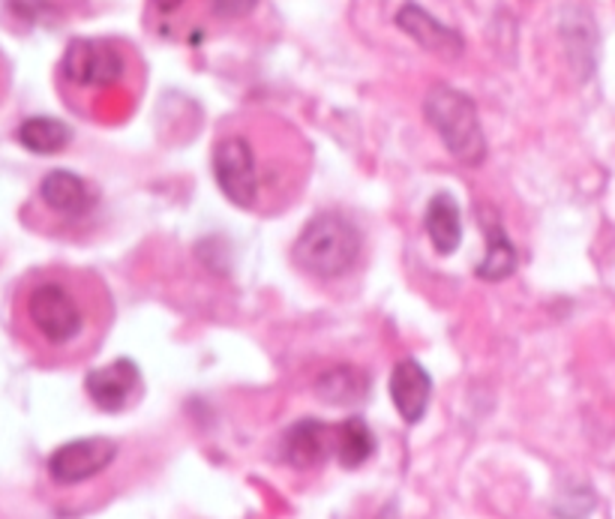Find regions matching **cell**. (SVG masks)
I'll return each instance as SVG.
<instances>
[{"label":"cell","mask_w":615,"mask_h":519,"mask_svg":"<svg viewBox=\"0 0 615 519\" xmlns=\"http://www.w3.org/2000/svg\"><path fill=\"white\" fill-rule=\"evenodd\" d=\"M334 453V426L322 421H301L282 436V460L291 469H315Z\"/></svg>","instance_id":"11"},{"label":"cell","mask_w":615,"mask_h":519,"mask_svg":"<svg viewBox=\"0 0 615 519\" xmlns=\"http://www.w3.org/2000/svg\"><path fill=\"white\" fill-rule=\"evenodd\" d=\"M423 228L430 235L432 249L439 256H451L463 244V216H460V204L451 192H439L432 196L423 213Z\"/></svg>","instance_id":"12"},{"label":"cell","mask_w":615,"mask_h":519,"mask_svg":"<svg viewBox=\"0 0 615 519\" xmlns=\"http://www.w3.org/2000/svg\"><path fill=\"white\" fill-rule=\"evenodd\" d=\"M112 319V295L88 271H36L15 295V331L43 361H82L100 349Z\"/></svg>","instance_id":"1"},{"label":"cell","mask_w":615,"mask_h":519,"mask_svg":"<svg viewBox=\"0 0 615 519\" xmlns=\"http://www.w3.org/2000/svg\"><path fill=\"white\" fill-rule=\"evenodd\" d=\"M15 139H19V144L27 148L31 154L51 156L67 151L72 132L70 127L58 118H27L22 127L15 130Z\"/></svg>","instance_id":"15"},{"label":"cell","mask_w":615,"mask_h":519,"mask_svg":"<svg viewBox=\"0 0 615 519\" xmlns=\"http://www.w3.org/2000/svg\"><path fill=\"white\" fill-rule=\"evenodd\" d=\"M315 397L330 402V405H358L370 393V376L358 366H330L322 376L315 378Z\"/></svg>","instance_id":"13"},{"label":"cell","mask_w":615,"mask_h":519,"mask_svg":"<svg viewBox=\"0 0 615 519\" xmlns=\"http://www.w3.org/2000/svg\"><path fill=\"white\" fill-rule=\"evenodd\" d=\"M184 3H186V0H151V7L160 12V15H175V12L181 10Z\"/></svg>","instance_id":"18"},{"label":"cell","mask_w":615,"mask_h":519,"mask_svg":"<svg viewBox=\"0 0 615 519\" xmlns=\"http://www.w3.org/2000/svg\"><path fill=\"white\" fill-rule=\"evenodd\" d=\"M117 457V441L103 436L93 438H76L60 445L51 457H48V474L55 484L76 486L91 481L96 474H103Z\"/></svg>","instance_id":"6"},{"label":"cell","mask_w":615,"mask_h":519,"mask_svg":"<svg viewBox=\"0 0 615 519\" xmlns=\"http://www.w3.org/2000/svg\"><path fill=\"white\" fill-rule=\"evenodd\" d=\"M132 55L112 39H72L63 51L60 72L76 87H112L124 82Z\"/></svg>","instance_id":"5"},{"label":"cell","mask_w":615,"mask_h":519,"mask_svg":"<svg viewBox=\"0 0 615 519\" xmlns=\"http://www.w3.org/2000/svg\"><path fill=\"white\" fill-rule=\"evenodd\" d=\"M423 115L456 163H463L465 168L484 166L487 139H484V127H480L472 96L451 84H436L423 99Z\"/></svg>","instance_id":"4"},{"label":"cell","mask_w":615,"mask_h":519,"mask_svg":"<svg viewBox=\"0 0 615 519\" xmlns=\"http://www.w3.org/2000/svg\"><path fill=\"white\" fill-rule=\"evenodd\" d=\"M84 390L100 412H124L141 393V369L132 357H117L112 364L96 366L84 378Z\"/></svg>","instance_id":"7"},{"label":"cell","mask_w":615,"mask_h":519,"mask_svg":"<svg viewBox=\"0 0 615 519\" xmlns=\"http://www.w3.org/2000/svg\"><path fill=\"white\" fill-rule=\"evenodd\" d=\"M363 237L360 228L343 213L325 211L303 225L291 247V261L313 280H339L358 268Z\"/></svg>","instance_id":"3"},{"label":"cell","mask_w":615,"mask_h":519,"mask_svg":"<svg viewBox=\"0 0 615 519\" xmlns=\"http://www.w3.org/2000/svg\"><path fill=\"white\" fill-rule=\"evenodd\" d=\"M39 199L48 211L67 216V220H82L93 211L96 204V189L84 180V177L72 175V172H48L39 180Z\"/></svg>","instance_id":"10"},{"label":"cell","mask_w":615,"mask_h":519,"mask_svg":"<svg viewBox=\"0 0 615 519\" xmlns=\"http://www.w3.org/2000/svg\"><path fill=\"white\" fill-rule=\"evenodd\" d=\"M432 378L415 357H403L391 373V400L406 424H420L430 409Z\"/></svg>","instance_id":"9"},{"label":"cell","mask_w":615,"mask_h":519,"mask_svg":"<svg viewBox=\"0 0 615 519\" xmlns=\"http://www.w3.org/2000/svg\"><path fill=\"white\" fill-rule=\"evenodd\" d=\"M213 180L241 211L277 216L301 196L310 156L291 127L265 123L262 139L253 127L222 132L210 154Z\"/></svg>","instance_id":"2"},{"label":"cell","mask_w":615,"mask_h":519,"mask_svg":"<svg viewBox=\"0 0 615 519\" xmlns=\"http://www.w3.org/2000/svg\"><path fill=\"white\" fill-rule=\"evenodd\" d=\"M372 450H375V438H372L367 421L349 417V421L334 426V457L339 460V465L358 469L370 460Z\"/></svg>","instance_id":"16"},{"label":"cell","mask_w":615,"mask_h":519,"mask_svg":"<svg viewBox=\"0 0 615 519\" xmlns=\"http://www.w3.org/2000/svg\"><path fill=\"white\" fill-rule=\"evenodd\" d=\"M484 232H487V256L477 264L475 273L487 283H499L508 280L517 271V249L504 235L499 220H484Z\"/></svg>","instance_id":"14"},{"label":"cell","mask_w":615,"mask_h":519,"mask_svg":"<svg viewBox=\"0 0 615 519\" xmlns=\"http://www.w3.org/2000/svg\"><path fill=\"white\" fill-rule=\"evenodd\" d=\"M396 27L408 34L415 43H418L423 51H432L444 60H456L463 58L465 51V39L460 36V31H453L448 24H441L436 15L418 7V3H406L396 12Z\"/></svg>","instance_id":"8"},{"label":"cell","mask_w":615,"mask_h":519,"mask_svg":"<svg viewBox=\"0 0 615 519\" xmlns=\"http://www.w3.org/2000/svg\"><path fill=\"white\" fill-rule=\"evenodd\" d=\"M258 0H208L210 12L217 19H241V15H250L256 10Z\"/></svg>","instance_id":"17"}]
</instances>
